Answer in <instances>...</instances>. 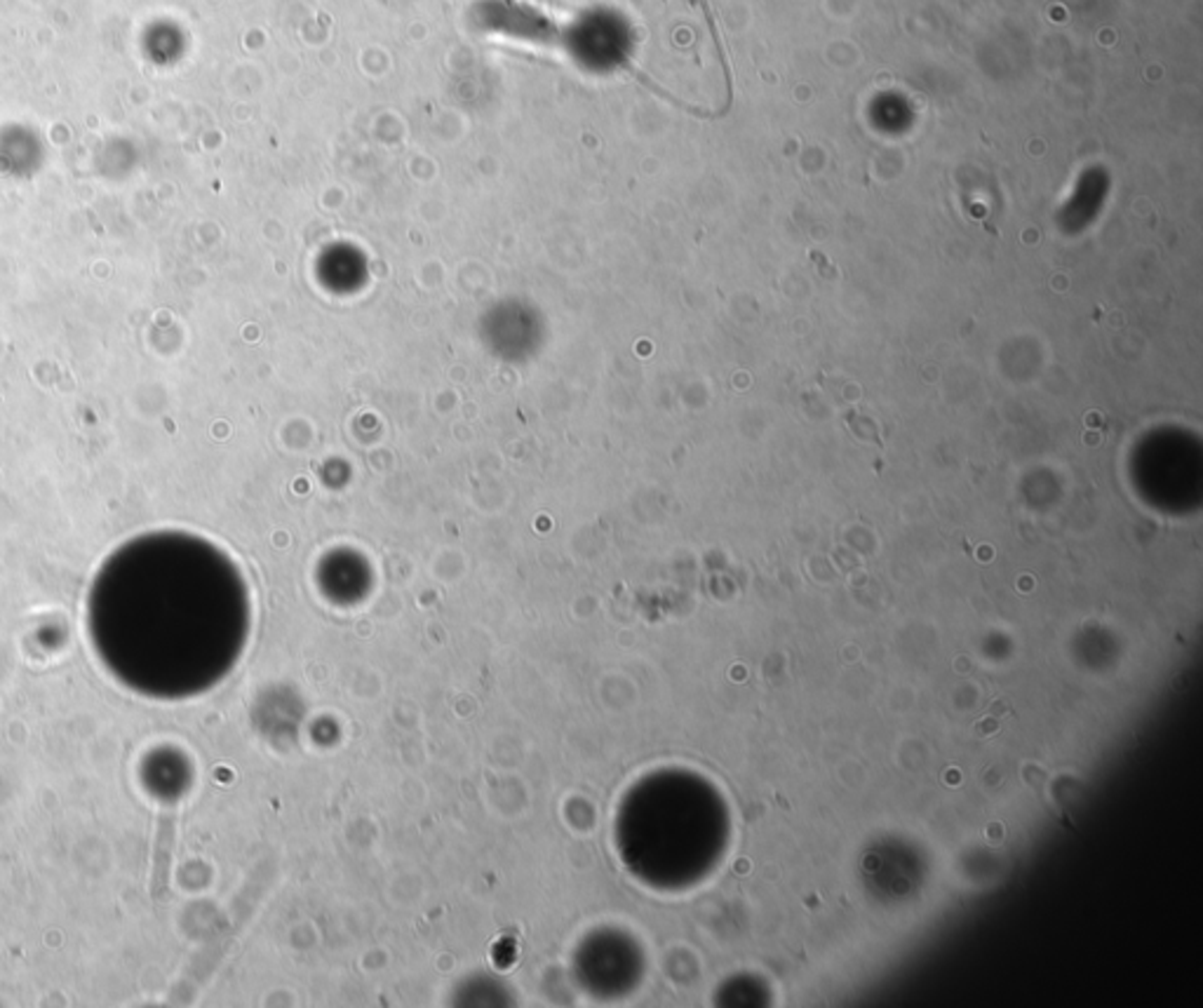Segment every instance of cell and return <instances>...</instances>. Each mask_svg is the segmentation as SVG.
Here are the masks:
<instances>
[{"mask_svg":"<svg viewBox=\"0 0 1203 1008\" xmlns=\"http://www.w3.org/2000/svg\"><path fill=\"white\" fill-rule=\"evenodd\" d=\"M172 844H175V815L165 811L158 821L156 849H154V872H151V895H154V899H160V893L167 889Z\"/></svg>","mask_w":1203,"mask_h":1008,"instance_id":"cell-1","label":"cell"}]
</instances>
